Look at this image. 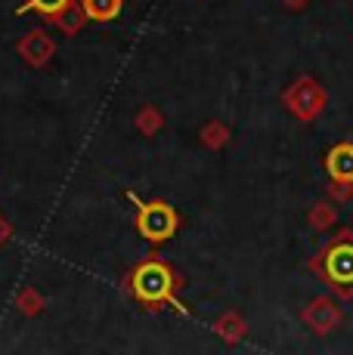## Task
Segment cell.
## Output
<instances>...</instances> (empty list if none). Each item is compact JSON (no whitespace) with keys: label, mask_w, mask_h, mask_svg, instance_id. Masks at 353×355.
<instances>
[{"label":"cell","mask_w":353,"mask_h":355,"mask_svg":"<svg viewBox=\"0 0 353 355\" xmlns=\"http://www.w3.org/2000/svg\"><path fill=\"white\" fill-rule=\"evenodd\" d=\"M121 284H124V291L131 293L140 306H146L149 312H158V309H165V306H171L176 315H189V309L180 303L183 275L165 257H158V254L142 257L124 275Z\"/></svg>","instance_id":"obj_1"},{"label":"cell","mask_w":353,"mask_h":355,"mask_svg":"<svg viewBox=\"0 0 353 355\" xmlns=\"http://www.w3.org/2000/svg\"><path fill=\"white\" fill-rule=\"evenodd\" d=\"M307 269L331 291L335 300H353V229H338L307 259Z\"/></svg>","instance_id":"obj_2"},{"label":"cell","mask_w":353,"mask_h":355,"mask_svg":"<svg viewBox=\"0 0 353 355\" xmlns=\"http://www.w3.org/2000/svg\"><path fill=\"white\" fill-rule=\"evenodd\" d=\"M127 201L137 207V226L140 238H146L149 244H165L171 241L180 229V214H176L174 204L161 201V198H152V201H142L137 192H127Z\"/></svg>","instance_id":"obj_3"},{"label":"cell","mask_w":353,"mask_h":355,"mask_svg":"<svg viewBox=\"0 0 353 355\" xmlns=\"http://www.w3.org/2000/svg\"><path fill=\"white\" fill-rule=\"evenodd\" d=\"M282 105L295 121L310 124V121H316L319 114L325 112V105H329V93H325V87L319 84L313 74H301V78H295L282 90Z\"/></svg>","instance_id":"obj_4"},{"label":"cell","mask_w":353,"mask_h":355,"mask_svg":"<svg viewBox=\"0 0 353 355\" xmlns=\"http://www.w3.org/2000/svg\"><path fill=\"white\" fill-rule=\"evenodd\" d=\"M301 324L307 327L313 337H329V334H335L338 327L344 324V309L338 306L335 297L319 293V297H313L301 309Z\"/></svg>","instance_id":"obj_5"},{"label":"cell","mask_w":353,"mask_h":355,"mask_svg":"<svg viewBox=\"0 0 353 355\" xmlns=\"http://www.w3.org/2000/svg\"><path fill=\"white\" fill-rule=\"evenodd\" d=\"M16 53L22 56L25 65L44 68V65H50L53 56H56V40L47 34V28H31V31H25L22 37H19Z\"/></svg>","instance_id":"obj_6"},{"label":"cell","mask_w":353,"mask_h":355,"mask_svg":"<svg viewBox=\"0 0 353 355\" xmlns=\"http://www.w3.org/2000/svg\"><path fill=\"white\" fill-rule=\"evenodd\" d=\"M322 167L329 173V182H341V186H353V142H335L325 152Z\"/></svg>","instance_id":"obj_7"},{"label":"cell","mask_w":353,"mask_h":355,"mask_svg":"<svg viewBox=\"0 0 353 355\" xmlns=\"http://www.w3.org/2000/svg\"><path fill=\"white\" fill-rule=\"evenodd\" d=\"M214 327V334L223 340V343H239V340H245V334H248V322L242 318V312H236V309H229V312H223L220 318L211 324Z\"/></svg>","instance_id":"obj_8"},{"label":"cell","mask_w":353,"mask_h":355,"mask_svg":"<svg viewBox=\"0 0 353 355\" xmlns=\"http://www.w3.org/2000/svg\"><path fill=\"white\" fill-rule=\"evenodd\" d=\"M78 6L84 10L87 22H112L121 16L124 0H78Z\"/></svg>","instance_id":"obj_9"},{"label":"cell","mask_w":353,"mask_h":355,"mask_svg":"<svg viewBox=\"0 0 353 355\" xmlns=\"http://www.w3.org/2000/svg\"><path fill=\"white\" fill-rule=\"evenodd\" d=\"M72 6H78V0H22L19 3V16L22 12H40L44 19H50V22H56L63 12H69Z\"/></svg>","instance_id":"obj_10"},{"label":"cell","mask_w":353,"mask_h":355,"mask_svg":"<svg viewBox=\"0 0 353 355\" xmlns=\"http://www.w3.org/2000/svg\"><path fill=\"white\" fill-rule=\"evenodd\" d=\"M307 223H310V229L313 232H329L338 223V207L329 201V198H322V201H316L313 207H310Z\"/></svg>","instance_id":"obj_11"},{"label":"cell","mask_w":353,"mask_h":355,"mask_svg":"<svg viewBox=\"0 0 353 355\" xmlns=\"http://www.w3.org/2000/svg\"><path fill=\"white\" fill-rule=\"evenodd\" d=\"M199 139H202V146H205V148H211V152H220V148L229 142V127L223 124V121L211 118L208 124H202Z\"/></svg>","instance_id":"obj_12"},{"label":"cell","mask_w":353,"mask_h":355,"mask_svg":"<svg viewBox=\"0 0 353 355\" xmlns=\"http://www.w3.org/2000/svg\"><path fill=\"white\" fill-rule=\"evenodd\" d=\"M133 127H137V133H142V136H155L165 127V114L155 105H142L137 112V118H133Z\"/></svg>","instance_id":"obj_13"},{"label":"cell","mask_w":353,"mask_h":355,"mask_svg":"<svg viewBox=\"0 0 353 355\" xmlns=\"http://www.w3.org/2000/svg\"><path fill=\"white\" fill-rule=\"evenodd\" d=\"M84 22H87V16H84V10H81V6H72L69 12H63V16L56 19V28L63 31V34H78L81 28H84Z\"/></svg>","instance_id":"obj_14"},{"label":"cell","mask_w":353,"mask_h":355,"mask_svg":"<svg viewBox=\"0 0 353 355\" xmlns=\"http://www.w3.org/2000/svg\"><path fill=\"white\" fill-rule=\"evenodd\" d=\"M16 306H19V312H25V315H38V312L44 309V297H40L35 288H25L16 297Z\"/></svg>","instance_id":"obj_15"},{"label":"cell","mask_w":353,"mask_h":355,"mask_svg":"<svg viewBox=\"0 0 353 355\" xmlns=\"http://www.w3.org/2000/svg\"><path fill=\"white\" fill-rule=\"evenodd\" d=\"M329 201L331 204H347V201H353V186H341V182H329Z\"/></svg>","instance_id":"obj_16"},{"label":"cell","mask_w":353,"mask_h":355,"mask_svg":"<svg viewBox=\"0 0 353 355\" xmlns=\"http://www.w3.org/2000/svg\"><path fill=\"white\" fill-rule=\"evenodd\" d=\"M13 238V226H10V220H6L3 214H0V248H3L6 241Z\"/></svg>","instance_id":"obj_17"},{"label":"cell","mask_w":353,"mask_h":355,"mask_svg":"<svg viewBox=\"0 0 353 355\" xmlns=\"http://www.w3.org/2000/svg\"><path fill=\"white\" fill-rule=\"evenodd\" d=\"M285 6H291V10H301V6H307L310 0H282Z\"/></svg>","instance_id":"obj_18"}]
</instances>
